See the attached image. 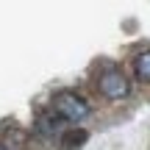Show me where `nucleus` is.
<instances>
[{"label": "nucleus", "mask_w": 150, "mask_h": 150, "mask_svg": "<svg viewBox=\"0 0 150 150\" xmlns=\"http://www.w3.org/2000/svg\"><path fill=\"white\" fill-rule=\"evenodd\" d=\"M86 139H89V134H86L83 128L64 131V134H61V147H64V150H78V147H83Z\"/></svg>", "instance_id": "nucleus-4"}, {"label": "nucleus", "mask_w": 150, "mask_h": 150, "mask_svg": "<svg viewBox=\"0 0 150 150\" xmlns=\"http://www.w3.org/2000/svg\"><path fill=\"white\" fill-rule=\"evenodd\" d=\"M128 78H125L122 72L117 70V67H111V70H106L100 75V92L106 97H111V100H120V97L128 95Z\"/></svg>", "instance_id": "nucleus-2"}, {"label": "nucleus", "mask_w": 150, "mask_h": 150, "mask_svg": "<svg viewBox=\"0 0 150 150\" xmlns=\"http://www.w3.org/2000/svg\"><path fill=\"white\" fill-rule=\"evenodd\" d=\"M134 70H136V78H139V81H147V83H150V50L142 53V56H136Z\"/></svg>", "instance_id": "nucleus-5"}, {"label": "nucleus", "mask_w": 150, "mask_h": 150, "mask_svg": "<svg viewBox=\"0 0 150 150\" xmlns=\"http://www.w3.org/2000/svg\"><path fill=\"white\" fill-rule=\"evenodd\" d=\"M0 150H6V147H3V145H0Z\"/></svg>", "instance_id": "nucleus-6"}, {"label": "nucleus", "mask_w": 150, "mask_h": 150, "mask_svg": "<svg viewBox=\"0 0 150 150\" xmlns=\"http://www.w3.org/2000/svg\"><path fill=\"white\" fill-rule=\"evenodd\" d=\"M61 125H64V120L56 111H45V114H39V120H36V131H42L45 136H61L64 134Z\"/></svg>", "instance_id": "nucleus-3"}, {"label": "nucleus", "mask_w": 150, "mask_h": 150, "mask_svg": "<svg viewBox=\"0 0 150 150\" xmlns=\"http://www.w3.org/2000/svg\"><path fill=\"white\" fill-rule=\"evenodd\" d=\"M53 111L59 114L64 122H83L86 114H89V106L81 95L75 92H59L53 100Z\"/></svg>", "instance_id": "nucleus-1"}]
</instances>
